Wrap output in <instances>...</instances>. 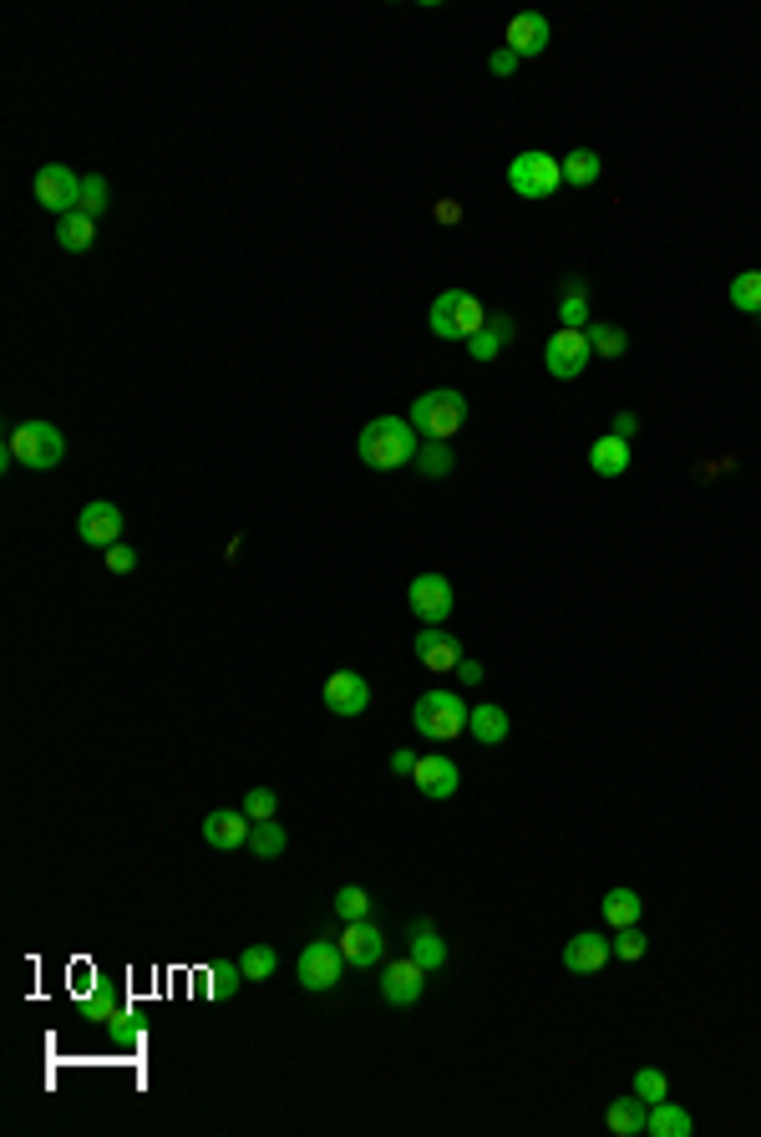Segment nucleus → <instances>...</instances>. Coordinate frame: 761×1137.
<instances>
[{
	"instance_id": "43",
	"label": "nucleus",
	"mask_w": 761,
	"mask_h": 1137,
	"mask_svg": "<svg viewBox=\"0 0 761 1137\" xmlns=\"http://www.w3.org/2000/svg\"><path fill=\"white\" fill-rule=\"evenodd\" d=\"M457 680H462V686H483V666L462 655V666H457Z\"/></svg>"
},
{
	"instance_id": "21",
	"label": "nucleus",
	"mask_w": 761,
	"mask_h": 1137,
	"mask_svg": "<svg viewBox=\"0 0 761 1137\" xmlns=\"http://www.w3.org/2000/svg\"><path fill=\"white\" fill-rule=\"evenodd\" d=\"M604 1123L614 1137H639L645 1133V1123H650V1107L639 1102V1096H614L604 1112Z\"/></svg>"
},
{
	"instance_id": "14",
	"label": "nucleus",
	"mask_w": 761,
	"mask_h": 1137,
	"mask_svg": "<svg viewBox=\"0 0 761 1137\" xmlns=\"http://www.w3.org/2000/svg\"><path fill=\"white\" fill-rule=\"evenodd\" d=\"M320 701H325V711H335V716H360V711L371 707V686H366V676H356V670H335L331 680H325V691H320Z\"/></svg>"
},
{
	"instance_id": "36",
	"label": "nucleus",
	"mask_w": 761,
	"mask_h": 1137,
	"mask_svg": "<svg viewBox=\"0 0 761 1137\" xmlns=\"http://www.w3.org/2000/svg\"><path fill=\"white\" fill-rule=\"evenodd\" d=\"M107 204H112V188H107V179L102 173H87L82 179V214H107Z\"/></svg>"
},
{
	"instance_id": "42",
	"label": "nucleus",
	"mask_w": 761,
	"mask_h": 1137,
	"mask_svg": "<svg viewBox=\"0 0 761 1137\" xmlns=\"http://www.w3.org/2000/svg\"><path fill=\"white\" fill-rule=\"evenodd\" d=\"M416 762H422V757H416V751H406V747L391 751V772H406V777H412V772H416Z\"/></svg>"
},
{
	"instance_id": "41",
	"label": "nucleus",
	"mask_w": 761,
	"mask_h": 1137,
	"mask_svg": "<svg viewBox=\"0 0 761 1137\" xmlns=\"http://www.w3.org/2000/svg\"><path fill=\"white\" fill-rule=\"evenodd\" d=\"M487 67H493V77H512V71H518V56L503 46V51H493V61H487Z\"/></svg>"
},
{
	"instance_id": "23",
	"label": "nucleus",
	"mask_w": 761,
	"mask_h": 1137,
	"mask_svg": "<svg viewBox=\"0 0 761 1137\" xmlns=\"http://www.w3.org/2000/svg\"><path fill=\"white\" fill-rule=\"evenodd\" d=\"M589 468H595L599 478H624V472H630V443L614 437V432L599 437V443L589 447Z\"/></svg>"
},
{
	"instance_id": "22",
	"label": "nucleus",
	"mask_w": 761,
	"mask_h": 1137,
	"mask_svg": "<svg viewBox=\"0 0 761 1137\" xmlns=\"http://www.w3.org/2000/svg\"><path fill=\"white\" fill-rule=\"evenodd\" d=\"M468 732L477 736L483 747H498V742H508L512 722H508V711H503V707H493V701H483V707H472V716H468Z\"/></svg>"
},
{
	"instance_id": "30",
	"label": "nucleus",
	"mask_w": 761,
	"mask_h": 1137,
	"mask_svg": "<svg viewBox=\"0 0 761 1137\" xmlns=\"http://www.w3.org/2000/svg\"><path fill=\"white\" fill-rule=\"evenodd\" d=\"M275 965H279V955L269 950V944H250V950L239 955V971H244V980H250V985L269 980V975H275Z\"/></svg>"
},
{
	"instance_id": "38",
	"label": "nucleus",
	"mask_w": 761,
	"mask_h": 1137,
	"mask_svg": "<svg viewBox=\"0 0 761 1137\" xmlns=\"http://www.w3.org/2000/svg\"><path fill=\"white\" fill-rule=\"evenodd\" d=\"M645 950H650V940L639 934V924H630V930L614 934V955L630 960V965H635V960H645Z\"/></svg>"
},
{
	"instance_id": "37",
	"label": "nucleus",
	"mask_w": 761,
	"mask_h": 1137,
	"mask_svg": "<svg viewBox=\"0 0 761 1137\" xmlns=\"http://www.w3.org/2000/svg\"><path fill=\"white\" fill-rule=\"evenodd\" d=\"M416 468L427 472V478H447V472H452V452H447L442 443H427L422 452H416Z\"/></svg>"
},
{
	"instance_id": "40",
	"label": "nucleus",
	"mask_w": 761,
	"mask_h": 1137,
	"mask_svg": "<svg viewBox=\"0 0 761 1137\" xmlns=\"http://www.w3.org/2000/svg\"><path fill=\"white\" fill-rule=\"evenodd\" d=\"M107 568H112V574H132V568H138V554H132L127 543H112V549H107Z\"/></svg>"
},
{
	"instance_id": "1",
	"label": "nucleus",
	"mask_w": 761,
	"mask_h": 1137,
	"mask_svg": "<svg viewBox=\"0 0 761 1137\" xmlns=\"http://www.w3.org/2000/svg\"><path fill=\"white\" fill-rule=\"evenodd\" d=\"M422 432L406 422V416H376V422H366L356 437V452L366 468L376 472H396L406 468V462H416V452H422V443H416Z\"/></svg>"
},
{
	"instance_id": "26",
	"label": "nucleus",
	"mask_w": 761,
	"mask_h": 1137,
	"mask_svg": "<svg viewBox=\"0 0 761 1137\" xmlns=\"http://www.w3.org/2000/svg\"><path fill=\"white\" fill-rule=\"evenodd\" d=\"M691 1112L685 1107H676L670 1096L665 1102H655L650 1107V1123H645V1133H655V1137H691Z\"/></svg>"
},
{
	"instance_id": "18",
	"label": "nucleus",
	"mask_w": 761,
	"mask_h": 1137,
	"mask_svg": "<svg viewBox=\"0 0 761 1137\" xmlns=\"http://www.w3.org/2000/svg\"><path fill=\"white\" fill-rule=\"evenodd\" d=\"M416 661L427 670H437V676H447V670L462 666V640L447 635L442 624H427L422 635H416Z\"/></svg>"
},
{
	"instance_id": "6",
	"label": "nucleus",
	"mask_w": 761,
	"mask_h": 1137,
	"mask_svg": "<svg viewBox=\"0 0 761 1137\" xmlns=\"http://www.w3.org/2000/svg\"><path fill=\"white\" fill-rule=\"evenodd\" d=\"M5 452H11L15 462H26V468L46 472V468H56V462L67 458V437H61V427H51V422H21V427L11 432Z\"/></svg>"
},
{
	"instance_id": "29",
	"label": "nucleus",
	"mask_w": 761,
	"mask_h": 1137,
	"mask_svg": "<svg viewBox=\"0 0 761 1137\" xmlns=\"http://www.w3.org/2000/svg\"><path fill=\"white\" fill-rule=\"evenodd\" d=\"M731 306L741 310V315L761 320V269H747V275L731 279Z\"/></svg>"
},
{
	"instance_id": "5",
	"label": "nucleus",
	"mask_w": 761,
	"mask_h": 1137,
	"mask_svg": "<svg viewBox=\"0 0 761 1137\" xmlns=\"http://www.w3.org/2000/svg\"><path fill=\"white\" fill-rule=\"evenodd\" d=\"M564 183V158H549V153H518L508 163V188L528 204H543V198L558 194Z\"/></svg>"
},
{
	"instance_id": "28",
	"label": "nucleus",
	"mask_w": 761,
	"mask_h": 1137,
	"mask_svg": "<svg viewBox=\"0 0 761 1137\" xmlns=\"http://www.w3.org/2000/svg\"><path fill=\"white\" fill-rule=\"evenodd\" d=\"M558 320H564L568 331H584V325H589V295H584V279H568V285H564Z\"/></svg>"
},
{
	"instance_id": "24",
	"label": "nucleus",
	"mask_w": 761,
	"mask_h": 1137,
	"mask_svg": "<svg viewBox=\"0 0 761 1137\" xmlns=\"http://www.w3.org/2000/svg\"><path fill=\"white\" fill-rule=\"evenodd\" d=\"M92 239H97V219H92V214H82V208L56 219V244H61V250L87 254V250H92Z\"/></svg>"
},
{
	"instance_id": "12",
	"label": "nucleus",
	"mask_w": 761,
	"mask_h": 1137,
	"mask_svg": "<svg viewBox=\"0 0 761 1137\" xmlns=\"http://www.w3.org/2000/svg\"><path fill=\"white\" fill-rule=\"evenodd\" d=\"M77 539L92 543V549H112V543H123V508L107 498L87 503L82 514H77Z\"/></svg>"
},
{
	"instance_id": "15",
	"label": "nucleus",
	"mask_w": 761,
	"mask_h": 1137,
	"mask_svg": "<svg viewBox=\"0 0 761 1137\" xmlns=\"http://www.w3.org/2000/svg\"><path fill=\"white\" fill-rule=\"evenodd\" d=\"M564 971L568 975H599L614 960V944L604 940V934H595V930H584V934H574V940L564 944Z\"/></svg>"
},
{
	"instance_id": "11",
	"label": "nucleus",
	"mask_w": 761,
	"mask_h": 1137,
	"mask_svg": "<svg viewBox=\"0 0 761 1137\" xmlns=\"http://www.w3.org/2000/svg\"><path fill=\"white\" fill-rule=\"evenodd\" d=\"M341 955H346V965H356V971H371V965H381V955H387V934L376 930L371 919H346V930H341Z\"/></svg>"
},
{
	"instance_id": "10",
	"label": "nucleus",
	"mask_w": 761,
	"mask_h": 1137,
	"mask_svg": "<svg viewBox=\"0 0 761 1137\" xmlns=\"http://www.w3.org/2000/svg\"><path fill=\"white\" fill-rule=\"evenodd\" d=\"M406 605H412V615L422 624H442L452 615V579H442V574H416L406 584Z\"/></svg>"
},
{
	"instance_id": "20",
	"label": "nucleus",
	"mask_w": 761,
	"mask_h": 1137,
	"mask_svg": "<svg viewBox=\"0 0 761 1137\" xmlns=\"http://www.w3.org/2000/svg\"><path fill=\"white\" fill-rule=\"evenodd\" d=\"M406 944H412V960H416V965H422L427 975H431V971H442V965H447V940H442L437 930H431L427 919H416L412 934H406Z\"/></svg>"
},
{
	"instance_id": "2",
	"label": "nucleus",
	"mask_w": 761,
	"mask_h": 1137,
	"mask_svg": "<svg viewBox=\"0 0 761 1137\" xmlns=\"http://www.w3.org/2000/svg\"><path fill=\"white\" fill-rule=\"evenodd\" d=\"M406 422H412L427 443H447V437H457L462 422H468V397L452 391V387L422 391V397L412 402V412H406Z\"/></svg>"
},
{
	"instance_id": "27",
	"label": "nucleus",
	"mask_w": 761,
	"mask_h": 1137,
	"mask_svg": "<svg viewBox=\"0 0 761 1137\" xmlns=\"http://www.w3.org/2000/svg\"><path fill=\"white\" fill-rule=\"evenodd\" d=\"M599 153L595 148H574V153L564 158V183H574V188H589V183H599Z\"/></svg>"
},
{
	"instance_id": "31",
	"label": "nucleus",
	"mask_w": 761,
	"mask_h": 1137,
	"mask_svg": "<svg viewBox=\"0 0 761 1137\" xmlns=\"http://www.w3.org/2000/svg\"><path fill=\"white\" fill-rule=\"evenodd\" d=\"M250 853L254 859H279V853H285V828H279L275 818L269 823H254V832H250Z\"/></svg>"
},
{
	"instance_id": "19",
	"label": "nucleus",
	"mask_w": 761,
	"mask_h": 1137,
	"mask_svg": "<svg viewBox=\"0 0 761 1137\" xmlns=\"http://www.w3.org/2000/svg\"><path fill=\"white\" fill-rule=\"evenodd\" d=\"M412 777H416V788L427 792L431 803H442V797H452L457 782H462V772H457L452 757H422Z\"/></svg>"
},
{
	"instance_id": "8",
	"label": "nucleus",
	"mask_w": 761,
	"mask_h": 1137,
	"mask_svg": "<svg viewBox=\"0 0 761 1137\" xmlns=\"http://www.w3.org/2000/svg\"><path fill=\"white\" fill-rule=\"evenodd\" d=\"M589 361H595L589 335L568 331V325H558V331L549 335V346H543V366H549L554 381H574V376H584V366H589Z\"/></svg>"
},
{
	"instance_id": "13",
	"label": "nucleus",
	"mask_w": 761,
	"mask_h": 1137,
	"mask_svg": "<svg viewBox=\"0 0 761 1137\" xmlns=\"http://www.w3.org/2000/svg\"><path fill=\"white\" fill-rule=\"evenodd\" d=\"M250 832H254V818L244 813V807H219V813H208L204 818V843L219 848V853L250 848Z\"/></svg>"
},
{
	"instance_id": "33",
	"label": "nucleus",
	"mask_w": 761,
	"mask_h": 1137,
	"mask_svg": "<svg viewBox=\"0 0 761 1137\" xmlns=\"http://www.w3.org/2000/svg\"><path fill=\"white\" fill-rule=\"evenodd\" d=\"M635 1096L645 1102V1107L665 1102V1096H670V1082H665V1071H660V1067H639V1071H635Z\"/></svg>"
},
{
	"instance_id": "34",
	"label": "nucleus",
	"mask_w": 761,
	"mask_h": 1137,
	"mask_svg": "<svg viewBox=\"0 0 761 1137\" xmlns=\"http://www.w3.org/2000/svg\"><path fill=\"white\" fill-rule=\"evenodd\" d=\"M335 915L341 919H371V894L360 884H346L341 894H335Z\"/></svg>"
},
{
	"instance_id": "7",
	"label": "nucleus",
	"mask_w": 761,
	"mask_h": 1137,
	"mask_svg": "<svg viewBox=\"0 0 761 1137\" xmlns=\"http://www.w3.org/2000/svg\"><path fill=\"white\" fill-rule=\"evenodd\" d=\"M295 975H300L304 990H315V996H325V990H335L341 985V975H346V955H341V944L335 940H310L300 950V965H295Z\"/></svg>"
},
{
	"instance_id": "25",
	"label": "nucleus",
	"mask_w": 761,
	"mask_h": 1137,
	"mask_svg": "<svg viewBox=\"0 0 761 1137\" xmlns=\"http://www.w3.org/2000/svg\"><path fill=\"white\" fill-rule=\"evenodd\" d=\"M639 915H645V899H639L635 888H609L604 894V924L609 930H630V924H639Z\"/></svg>"
},
{
	"instance_id": "16",
	"label": "nucleus",
	"mask_w": 761,
	"mask_h": 1137,
	"mask_svg": "<svg viewBox=\"0 0 761 1137\" xmlns=\"http://www.w3.org/2000/svg\"><path fill=\"white\" fill-rule=\"evenodd\" d=\"M549 42H554V26H549V15L539 11H523L508 21V51L518 56V61H528V56H543L549 51Z\"/></svg>"
},
{
	"instance_id": "9",
	"label": "nucleus",
	"mask_w": 761,
	"mask_h": 1137,
	"mask_svg": "<svg viewBox=\"0 0 761 1137\" xmlns=\"http://www.w3.org/2000/svg\"><path fill=\"white\" fill-rule=\"evenodd\" d=\"M36 204L51 208L56 219H61V214H77V208H82V179H77L67 163H46L42 173H36Z\"/></svg>"
},
{
	"instance_id": "17",
	"label": "nucleus",
	"mask_w": 761,
	"mask_h": 1137,
	"mask_svg": "<svg viewBox=\"0 0 761 1137\" xmlns=\"http://www.w3.org/2000/svg\"><path fill=\"white\" fill-rule=\"evenodd\" d=\"M422 990H427V971H422L412 955H406V960H391L387 971H381V996H387L391 1006H416V1000H422Z\"/></svg>"
},
{
	"instance_id": "44",
	"label": "nucleus",
	"mask_w": 761,
	"mask_h": 1137,
	"mask_svg": "<svg viewBox=\"0 0 761 1137\" xmlns=\"http://www.w3.org/2000/svg\"><path fill=\"white\" fill-rule=\"evenodd\" d=\"M635 427H639V422H635V416H630V412H620V416H614V437H624V443L635 437Z\"/></svg>"
},
{
	"instance_id": "45",
	"label": "nucleus",
	"mask_w": 761,
	"mask_h": 1137,
	"mask_svg": "<svg viewBox=\"0 0 761 1137\" xmlns=\"http://www.w3.org/2000/svg\"><path fill=\"white\" fill-rule=\"evenodd\" d=\"M487 325H493L503 341H512V320H508V315H487Z\"/></svg>"
},
{
	"instance_id": "3",
	"label": "nucleus",
	"mask_w": 761,
	"mask_h": 1137,
	"mask_svg": "<svg viewBox=\"0 0 761 1137\" xmlns=\"http://www.w3.org/2000/svg\"><path fill=\"white\" fill-rule=\"evenodd\" d=\"M468 716H472V707L457 691H427L412 707V722L427 742H457V736L468 732Z\"/></svg>"
},
{
	"instance_id": "39",
	"label": "nucleus",
	"mask_w": 761,
	"mask_h": 1137,
	"mask_svg": "<svg viewBox=\"0 0 761 1137\" xmlns=\"http://www.w3.org/2000/svg\"><path fill=\"white\" fill-rule=\"evenodd\" d=\"M503 346H508V341H503V335H498V331H493V325H487V331H477V335H472V341H468V351H472V361H493V356H498V351H503Z\"/></svg>"
},
{
	"instance_id": "35",
	"label": "nucleus",
	"mask_w": 761,
	"mask_h": 1137,
	"mask_svg": "<svg viewBox=\"0 0 761 1137\" xmlns=\"http://www.w3.org/2000/svg\"><path fill=\"white\" fill-rule=\"evenodd\" d=\"M239 807H244V813H250L254 823H269V818L279 813V792H275V788H250Z\"/></svg>"
},
{
	"instance_id": "32",
	"label": "nucleus",
	"mask_w": 761,
	"mask_h": 1137,
	"mask_svg": "<svg viewBox=\"0 0 761 1137\" xmlns=\"http://www.w3.org/2000/svg\"><path fill=\"white\" fill-rule=\"evenodd\" d=\"M584 335H589L595 356H604V361H620V356H624V331H620V325H604V320L595 325V320H589V331H584Z\"/></svg>"
},
{
	"instance_id": "46",
	"label": "nucleus",
	"mask_w": 761,
	"mask_h": 1137,
	"mask_svg": "<svg viewBox=\"0 0 761 1137\" xmlns=\"http://www.w3.org/2000/svg\"><path fill=\"white\" fill-rule=\"evenodd\" d=\"M437 219H442V223H457V204H452V198H442V204H437Z\"/></svg>"
},
{
	"instance_id": "4",
	"label": "nucleus",
	"mask_w": 761,
	"mask_h": 1137,
	"mask_svg": "<svg viewBox=\"0 0 761 1137\" xmlns=\"http://www.w3.org/2000/svg\"><path fill=\"white\" fill-rule=\"evenodd\" d=\"M427 320H431V335H442V341H472L477 331H487V310L468 290H442L431 300Z\"/></svg>"
}]
</instances>
